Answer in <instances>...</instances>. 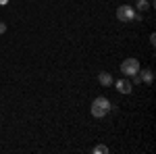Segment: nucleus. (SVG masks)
<instances>
[{
  "mask_svg": "<svg viewBox=\"0 0 156 154\" xmlns=\"http://www.w3.org/2000/svg\"><path fill=\"white\" fill-rule=\"evenodd\" d=\"M110 100L108 98H104V96H98V98H94V102H92V115L96 119H102L108 115V110H110Z\"/></svg>",
  "mask_w": 156,
  "mask_h": 154,
  "instance_id": "obj_1",
  "label": "nucleus"
},
{
  "mask_svg": "<svg viewBox=\"0 0 156 154\" xmlns=\"http://www.w3.org/2000/svg\"><path fill=\"white\" fill-rule=\"evenodd\" d=\"M121 73L125 77H131L135 73H140V60L137 59H125L121 63Z\"/></svg>",
  "mask_w": 156,
  "mask_h": 154,
  "instance_id": "obj_2",
  "label": "nucleus"
},
{
  "mask_svg": "<svg viewBox=\"0 0 156 154\" xmlns=\"http://www.w3.org/2000/svg\"><path fill=\"white\" fill-rule=\"evenodd\" d=\"M133 15H135V11H133V6H129V4H123V6L117 9V19H119L121 23L133 21Z\"/></svg>",
  "mask_w": 156,
  "mask_h": 154,
  "instance_id": "obj_3",
  "label": "nucleus"
},
{
  "mask_svg": "<svg viewBox=\"0 0 156 154\" xmlns=\"http://www.w3.org/2000/svg\"><path fill=\"white\" fill-rule=\"evenodd\" d=\"M115 85H117V90H119L121 94H131L133 92V83L127 79V77H123V79H119V81H115Z\"/></svg>",
  "mask_w": 156,
  "mask_h": 154,
  "instance_id": "obj_4",
  "label": "nucleus"
},
{
  "mask_svg": "<svg viewBox=\"0 0 156 154\" xmlns=\"http://www.w3.org/2000/svg\"><path fill=\"white\" fill-rule=\"evenodd\" d=\"M98 81H100V85H112L115 83V79H112V75L110 73H106V71H102V73H98Z\"/></svg>",
  "mask_w": 156,
  "mask_h": 154,
  "instance_id": "obj_5",
  "label": "nucleus"
},
{
  "mask_svg": "<svg viewBox=\"0 0 156 154\" xmlns=\"http://www.w3.org/2000/svg\"><path fill=\"white\" fill-rule=\"evenodd\" d=\"M140 77H142V81H146V83L154 81V73H152V69H144V73H142Z\"/></svg>",
  "mask_w": 156,
  "mask_h": 154,
  "instance_id": "obj_6",
  "label": "nucleus"
},
{
  "mask_svg": "<svg viewBox=\"0 0 156 154\" xmlns=\"http://www.w3.org/2000/svg\"><path fill=\"white\" fill-rule=\"evenodd\" d=\"M135 9H137V11H146V9H150V6H148V0H137V2H135Z\"/></svg>",
  "mask_w": 156,
  "mask_h": 154,
  "instance_id": "obj_7",
  "label": "nucleus"
},
{
  "mask_svg": "<svg viewBox=\"0 0 156 154\" xmlns=\"http://www.w3.org/2000/svg\"><path fill=\"white\" fill-rule=\"evenodd\" d=\"M94 154H108L106 146H94Z\"/></svg>",
  "mask_w": 156,
  "mask_h": 154,
  "instance_id": "obj_8",
  "label": "nucleus"
},
{
  "mask_svg": "<svg viewBox=\"0 0 156 154\" xmlns=\"http://www.w3.org/2000/svg\"><path fill=\"white\" fill-rule=\"evenodd\" d=\"M4 31H6V23H2V21H0V34H4Z\"/></svg>",
  "mask_w": 156,
  "mask_h": 154,
  "instance_id": "obj_9",
  "label": "nucleus"
},
{
  "mask_svg": "<svg viewBox=\"0 0 156 154\" xmlns=\"http://www.w3.org/2000/svg\"><path fill=\"white\" fill-rule=\"evenodd\" d=\"M0 4H9V0H0Z\"/></svg>",
  "mask_w": 156,
  "mask_h": 154,
  "instance_id": "obj_10",
  "label": "nucleus"
}]
</instances>
